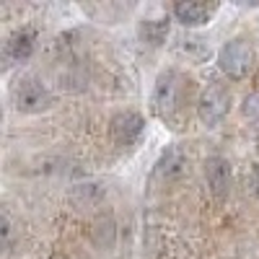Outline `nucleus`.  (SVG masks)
<instances>
[{"label":"nucleus","mask_w":259,"mask_h":259,"mask_svg":"<svg viewBox=\"0 0 259 259\" xmlns=\"http://www.w3.org/2000/svg\"><path fill=\"white\" fill-rule=\"evenodd\" d=\"M91 239L99 249H112L117 244V226L112 218H99L91 228Z\"/></svg>","instance_id":"obj_10"},{"label":"nucleus","mask_w":259,"mask_h":259,"mask_svg":"<svg viewBox=\"0 0 259 259\" xmlns=\"http://www.w3.org/2000/svg\"><path fill=\"white\" fill-rule=\"evenodd\" d=\"M34 47H36V31L34 29H18L6 41V57L21 62V60H26L34 52Z\"/></svg>","instance_id":"obj_9"},{"label":"nucleus","mask_w":259,"mask_h":259,"mask_svg":"<svg viewBox=\"0 0 259 259\" xmlns=\"http://www.w3.org/2000/svg\"><path fill=\"white\" fill-rule=\"evenodd\" d=\"M68 197L80 210H96L106 200V189L101 184H96V182H85V184H75Z\"/></svg>","instance_id":"obj_7"},{"label":"nucleus","mask_w":259,"mask_h":259,"mask_svg":"<svg viewBox=\"0 0 259 259\" xmlns=\"http://www.w3.org/2000/svg\"><path fill=\"white\" fill-rule=\"evenodd\" d=\"M13 104L18 112H26V114H36V112H45L47 106L52 104V94L45 83L34 75H24L13 83L11 89Z\"/></svg>","instance_id":"obj_1"},{"label":"nucleus","mask_w":259,"mask_h":259,"mask_svg":"<svg viewBox=\"0 0 259 259\" xmlns=\"http://www.w3.org/2000/svg\"><path fill=\"white\" fill-rule=\"evenodd\" d=\"M184 171H187L184 156L179 153V150H168V153L163 156V161H161V174L166 179H177V177L184 174Z\"/></svg>","instance_id":"obj_12"},{"label":"nucleus","mask_w":259,"mask_h":259,"mask_svg":"<svg viewBox=\"0 0 259 259\" xmlns=\"http://www.w3.org/2000/svg\"><path fill=\"white\" fill-rule=\"evenodd\" d=\"M218 11L215 3H177L174 6V16L187 26H200L207 24L210 16Z\"/></svg>","instance_id":"obj_8"},{"label":"nucleus","mask_w":259,"mask_h":259,"mask_svg":"<svg viewBox=\"0 0 259 259\" xmlns=\"http://www.w3.org/2000/svg\"><path fill=\"white\" fill-rule=\"evenodd\" d=\"M143 133V117L138 112H122L109 124V138L117 145H133Z\"/></svg>","instance_id":"obj_6"},{"label":"nucleus","mask_w":259,"mask_h":259,"mask_svg":"<svg viewBox=\"0 0 259 259\" xmlns=\"http://www.w3.org/2000/svg\"><path fill=\"white\" fill-rule=\"evenodd\" d=\"M218 65L228 78H246L254 65V52L244 39H233L218 52Z\"/></svg>","instance_id":"obj_3"},{"label":"nucleus","mask_w":259,"mask_h":259,"mask_svg":"<svg viewBox=\"0 0 259 259\" xmlns=\"http://www.w3.org/2000/svg\"><path fill=\"white\" fill-rule=\"evenodd\" d=\"M184 83H189V80H184L179 73H163L153 89V96H150V109L158 117H168L171 112H177L182 106Z\"/></svg>","instance_id":"obj_2"},{"label":"nucleus","mask_w":259,"mask_h":259,"mask_svg":"<svg viewBox=\"0 0 259 259\" xmlns=\"http://www.w3.org/2000/svg\"><path fill=\"white\" fill-rule=\"evenodd\" d=\"M0 233H3V249L11 246V221L8 215H3V223H0Z\"/></svg>","instance_id":"obj_15"},{"label":"nucleus","mask_w":259,"mask_h":259,"mask_svg":"<svg viewBox=\"0 0 259 259\" xmlns=\"http://www.w3.org/2000/svg\"><path fill=\"white\" fill-rule=\"evenodd\" d=\"M150 246L156 249V254L161 256V259H174V256H179L182 254V241L177 239L174 233H158L153 241H150Z\"/></svg>","instance_id":"obj_11"},{"label":"nucleus","mask_w":259,"mask_h":259,"mask_svg":"<svg viewBox=\"0 0 259 259\" xmlns=\"http://www.w3.org/2000/svg\"><path fill=\"white\" fill-rule=\"evenodd\" d=\"M140 34H143L145 41H150V45H161V41L166 39V34H168V21L166 18L145 21V24L140 26Z\"/></svg>","instance_id":"obj_13"},{"label":"nucleus","mask_w":259,"mask_h":259,"mask_svg":"<svg viewBox=\"0 0 259 259\" xmlns=\"http://www.w3.org/2000/svg\"><path fill=\"white\" fill-rule=\"evenodd\" d=\"M197 112H200V119L205 124H218L226 114H228V91L226 85L221 83H212L202 91L200 101H197Z\"/></svg>","instance_id":"obj_4"},{"label":"nucleus","mask_w":259,"mask_h":259,"mask_svg":"<svg viewBox=\"0 0 259 259\" xmlns=\"http://www.w3.org/2000/svg\"><path fill=\"white\" fill-rule=\"evenodd\" d=\"M244 117L246 119H251V122H259V91H254V94H249L246 99H244Z\"/></svg>","instance_id":"obj_14"},{"label":"nucleus","mask_w":259,"mask_h":259,"mask_svg":"<svg viewBox=\"0 0 259 259\" xmlns=\"http://www.w3.org/2000/svg\"><path fill=\"white\" fill-rule=\"evenodd\" d=\"M205 177H207V187L215 202H223L231 192V163L221 156H212L205 163Z\"/></svg>","instance_id":"obj_5"}]
</instances>
